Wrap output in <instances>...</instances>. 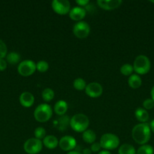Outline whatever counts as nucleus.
Returning <instances> with one entry per match:
<instances>
[{
    "label": "nucleus",
    "instance_id": "obj_32",
    "mask_svg": "<svg viewBox=\"0 0 154 154\" xmlns=\"http://www.w3.org/2000/svg\"><path fill=\"white\" fill-rule=\"evenodd\" d=\"M8 63L4 59H0V71L2 72V71H5L6 69H7Z\"/></svg>",
    "mask_w": 154,
    "mask_h": 154
},
{
    "label": "nucleus",
    "instance_id": "obj_21",
    "mask_svg": "<svg viewBox=\"0 0 154 154\" xmlns=\"http://www.w3.org/2000/svg\"><path fill=\"white\" fill-rule=\"evenodd\" d=\"M136 151L137 150L131 144H123L119 147L118 154H136Z\"/></svg>",
    "mask_w": 154,
    "mask_h": 154
},
{
    "label": "nucleus",
    "instance_id": "obj_22",
    "mask_svg": "<svg viewBox=\"0 0 154 154\" xmlns=\"http://www.w3.org/2000/svg\"><path fill=\"white\" fill-rule=\"evenodd\" d=\"M21 60V56L17 52H11L6 56V61L11 65H15Z\"/></svg>",
    "mask_w": 154,
    "mask_h": 154
},
{
    "label": "nucleus",
    "instance_id": "obj_17",
    "mask_svg": "<svg viewBox=\"0 0 154 154\" xmlns=\"http://www.w3.org/2000/svg\"><path fill=\"white\" fill-rule=\"evenodd\" d=\"M68 110V105L66 101L59 100L55 103L54 106V111L58 116H63Z\"/></svg>",
    "mask_w": 154,
    "mask_h": 154
},
{
    "label": "nucleus",
    "instance_id": "obj_35",
    "mask_svg": "<svg viewBox=\"0 0 154 154\" xmlns=\"http://www.w3.org/2000/svg\"><path fill=\"white\" fill-rule=\"evenodd\" d=\"M149 127H150L151 131L154 133V120H152V121L150 122V124H149Z\"/></svg>",
    "mask_w": 154,
    "mask_h": 154
},
{
    "label": "nucleus",
    "instance_id": "obj_1",
    "mask_svg": "<svg viewBox=\"0 0 154 154\" xmlns=\"http://www.w3.org/2000/svg\"><path fill=\"white\" fill-rule=\"evenodd\" d=\"M131 136L137 144L143 145L150 139L151 129L147 123H139L133 127Z\"/></svg>",
    "mask_w": 154,
    "mask_h": 154
},
{
    "label": "nucleus",
    "instance_id": "obj_10",
    "mask_svg": "<svg viewBox=\"0 0 154 154\" xmlns=\"http://www.w3.org/2000/svg\"><path fill=\"white\" fill-rule=\"evenodd\" d=\"M59 147L62 150L69 152L73 150L76 147V141L75 138L70 135L63 136L59 141Z\"/></svg>",
    "mask_w": 154,
    "mask_h": 154
},
{
    "label": "nucleus",
    "instance_id": "obj_11",
    "mask_svg": "<svg viewBox=\"0 0 154 154\" xmlns=\"http://www.w3.org/2000/svg\"><path fill=\"white\" fill-rule=\"evenodd\" d=\"M86 95L91 98H98L102 95L103 87L98 82H91L87 84L85 87Z\"/></svg>",
    "mask_w": 154,
    "mask_h": 154
},
{
    "label": "nucleus",
    "instance_id": "obj_28",
    "mask_svg": "<svg viewBox=\"0 0 154 154\" xmlns=\"http://www.w3.org/2000/svg\"><path fill=\"white\" fill-rule=\"evenodd\" d=\"M48 68H49V65L45 60H40L36 63V70L39 71L41 73L47 72Z\"/></svg>",
    "mask_w": 154,
    "mask_h": 154
},
{
    "label": "nucleus",
    "instance_id": "obj_34",
    "mask_svg": "<svg viewBox=\"0 0 154 154\" xmlns=\"http://www.w3.org/2000/svg\"><path fill=\"white\" fill-rule=\"evenodd\" d=\"M91 149L89 148H85L84 150H83L82 151V154H91Z\"/></svg>",
    "mask_w": 154,
    "mask_h": 154
},
{
    "label": "nucleus",
    "instance_id": "obj_5",
    "mask_svg": "<svg viewBox=\"0 0 154 154\" xmlns=\"http://www.w3.org/2000/svg\"><path fill=\"white\" fill-rule=\"evenodd\" d=\"M99 143L101 148L110 151L117 148L119 146L120 141L117 135L113 133H105L101 136Z\"/></svg>",
    "mask_w": 154,
    "mask_h": 154
},
{
    "label": "nucleus",
    "instance_id": "obj_30",
    "mask_svg": "<svg viewBox=\"0 0 154 154\" xmlns=\"http://www.w3.org/2000/svg\"><path fill=\"white\" fill-rule=\"evenodd\" d=\"M143 106L145 110H151L154 107V101L152 99H146L143 101Z\"/></svg>",
    "mask_w": 154,
    "mask_h": 154
},
{
    "label": "nucleus",
    "instance_id": "obj_4",
    "mask_svg": "<svg viewBox=\"0 0 154 154\" xmlns=\"http://www.w3.org/2000/svg\"><path fill=\"white\" fill-rule=\"evenodd\" d=\"M52 117V108L48 104L38 105L34 111V118L39 123H45Z\"/></svg>",
    "mask_w": 154,
    "mask_h": 154
},
{
    "label": "nucleus",
    "instance_id": "obj_25",
    "mask_svg": "<svg viewBox=\"0 0 154 154\" xmlns=\"http://www.w3.org/2000/svg\"><path fill=\"white\" fill-rule=\"evenodd\" d=\"M87 86L85 81L81 78H78L74 80L73 81V87L74 88L79 91H82L83 90H85V87Z\"/></svg>",
    "mask_w": 154,
    "mask_h": 154
},
{
    "label": "nucleus",
    "instance_id": "obj_14",
    "mask_svg": "<svg viewBox=\"0 0 154 154\" xmlns=\"http://www.w3.org/2000/svg\"><path fill=\"white\" fill-rule=\"evenodd\" d=\"M21 105L24 108H30L33 106L35 102V97L30 92H24L21 94L19 98Z\"/></svg>",
    "mask_w": 154,
    "mask_h": 154
},
{
    "label": "nucleus",
    "instance_id": "obj_16",
    "mask_svg": "<svg viewBox=\"0 0 154 154\" xmlns=\"http://www.w3.org/2000/svg\"><path fill=\"white\" fill-rule=\"evenodd\" d=\"M69 120L70 119L66 115L60 116L58 119L54 122V125L57 129L60 131H63L66 129L67 126L69 125Z\"/></svg>",
    "mask_w": 154,
    "mask_h": 154
},
{
    "label": "nucleus",
    "instance_id": "obj_20",
    "mask_svg": "<svg viewBox=\"0 0 154 154\" xmlns=\"http://www.w3.org/2000/svg\"><path fill=\"white\" fill-rule=\"evenodd\" d=\"M96 134L91 129H87L85 132H82V140L87 144H93L95 142V140H96Z\"/></svg>",
    "mask_w": 154,
    "mask_h": 154
},
{
    "label": "nucleus",
    "instance_id": "obj_39",
    "mask_svg": "<svg viewBox=\"0 0 154 154\" xmlns=\"http://www.w3.org/2000/svg\"><path fill=\"white\" fill-rule=\"evenodd\" d=\"M151 2H152V3H154V1H150Z\"/></svg>",
    "mask_w": 154,
    "mask_h": 154
},
{
    "label": "nucleus",
    "instance_id": "obj_26",
    "mask_svg": "<svg viewBox=\"0 0 154 154\" xmlns=\"http://www.w3.org/2000/svg\"><path fill=\"white\" fill-rule=\"evenodd\" d=\"M133 72H134L133 66H131V64H128V63L122 65L120 68V72L125 76H131Z\"/></svg>",
    "mask_w": 154,
    "mask_h": 154
},
{
    "label": "nucleus",
    "instance_id": "obj_7",
    "mask_svg": "<svg viewBox=\"0 0 154 154\" xmlns=\"http://www.w3.org/2000/svg\"><path fill=\"white\" fill-rule=\"evenodd\" d=\"M36 70V63L33 60H26L21 62L18 66V72L21 76L28 77L33 75Z\"/></svg>",
    "mask_w": 154,
    "mask_h": 154
},
{
    "label": "nucleus",
    "instance_id": "obj_2",
    "mask_svg": "<svg viewBox=\"0 0 154 154\" xmlns=\"http://www.w3.org/2000/svg\"><path fill=\"white\" fill-rule=\"evenodd\" d=\"M89 124L88 117L82 113L74 114L69 120V126L72 130L76 132H83L87 130Z\"/></svg>",
    "mask_w": 154,
    "mask_h": 154
},
{
    "label": "nucleus",
    "instance_id": "obj_13",
    "mask_svg": "<svg viewBox=\"0 0 154 154\" xmlns=\"http://www.w3.org/2000/svg\"><path fill=\"white\" fill-rule=\"evenodd\" d=\"M69 18L74 21H82L83 18L86 16V10L82 7H74L71 8L69 13Z\"/></svg>",
    "mask_w": 154,
    "mask_h": 154
},
{
    "label": "nucleus",
    "instance_id": "obj_31",
    "mask_svg": "<svg viewBox=\"0 0 154 154\" xmlns=\"http://www.w3.org/2000/svg\"><path fill=\"white\" fill-rule=\"evenodd\" d=\"M90 149H91V152H93V153H97V152H98V153H99V152L101 151V144H100V143L95 142V143H93L91 145Z\"/></svg>",
    "mask_w": 154,
    "mask_h": 154
},
{
    "label": "nucleus",
    "instance_id": "obj_27",
    "mask_svg": "<svg viewBox=\"0 0 154 154\" xmlns=\"http://www.w3.org/2000/svg\"><path fill=\"white\" fill-rule=\"evenodd\" d=\"M34 135L35 138H37L39 140H43L45 138V137L46 136V131L42 126H39V127L36 128L34 131Z\"/></svg>",
    "mask_w": 154,
    "mask_h": 154
},
{
    "label": "nucleus",
    "instance_id": "obj_37",
    "mask_svg": "<svg viewBox=\"0 0 154 154\" xmlns=\"http://www.w3.org/2000/svg\"><path fill=\"white\" fill-rule=\"evenodd\" d=\"M66 154H82V153L79 151H77V150H72V151L68 152Z\"/></svg>",
    "mask_w": 154,
    "mask_h": 154
},
{
    "label": "nucleus",
    "instance_id": "obj_19",
    "mask_svg": "<svg viewBox=\"0 0 154 154\" xmlns=\"http://www.w3.org/2000/svg\"><path fill=\"white\" fill-rule=\"evenodd\" d=\"M128 84L131 88L137 89L141 86L142 80L140 77L137 74H132L131 76H129L128 80Z\"/></svg>",
    "mask_w": 154,
    "mask_h": 154
},
{
    "label": "nucleus",
    "instance_id": "obj_18",
    "mask_svg": "<svg viewBox=\"0 0 154 154\" xmlns=\"http://www.w3.org/2000/svg\"><path fill=\"white\" fill-rule=\"evenodd\" d=\"M134 115H135L136 119H137L139 122H140V123H146L147 120H149V117L147 111L143 108H137V109L135 110Z\"/></svg>",
    "mask_w": 154,
    "mask_h": 154
},
{
    "label": "nucleus",
    "instance_id": "obj_29",
    "mask_svg": "<svg viewBox=\"0 0 154 154\" xmlns=\"http://www.w3.org/2000/svg\"><path fill=\"white\" fill-rule=\"evenodd\" d=\"M7 46L3 41L0 39V59H4L7 56Z\"/></svg>",
    "mask_w": 154,
    "mask_h": 154
},
{
    "label": "nucleus",
    "instance_id": "obj_15",
    "mask_svg": "<svg viewBox=\"0 0 154 154\" xmlns=\"http://www.w3.org/2000/svg\"><path fill=\"white\" fill-rule=\"evenodd\" d=\"M42 144L46 148L53 150L55 149L58 146L59 141L54 135H46L43 140H42Z\"/></svg>",
    "mask_w": 154,
    "mask_h": 154
},
{
    "label": "nucleus",
    "instance_id": "obj_8",
    "mask_svg": "<svg viewBox=\"0 0 154 154\" xmlns=\"http://www.w3.org/2000/svg\"><path fill=\"white\" fill-rule=\"evenodd\" d=\"M91 28L88 23L85 21H79L74 25L72 32L74 35L78 38H85L90 34Z\"/></svg>",
    "mask_w": 154,
    "mask_h": 154
},
{
    "label": "nucleus",
    "instance_id": "obj_9",
    "mask_svg": "<svg viewBox=\"0 0 154 154\" xmlns=\"http://www.w3.org/2000/svg\"><path fill=\"white\" fill-rule=\"evenodd\" d=\"M51 8L56 14L60 15L67 14L71 10L70 3L68 0H54L51 2Z\"/></svg>",
    "mask_w": 154,
    "mask_h": 154
},
{
    "label": "nucleus",
    "instance_id": "obj_38",
    "mask_svg": "<svg viewBox=\"0 0 154 154\" xmlns=\"http://www.w3.org/2000/svg\"><path fill=\"white\" fill-rule=\"evenodd\" d=\"M150 94H151V97H152V99L154 101V86L152 87V90H151Z\"/></svg>",
    "mask_w": 154,
    "mask_h": 154
},
{
    "label": "nucleus",
    "instance_id": "obj_12",
    "mask_svg": "<svg viewBox=\"0 0 154 154\" xmlns=\"http://www.w3.org/2000/svg\"><path fill=\"white\" fill-rule=\"evenodd\" d=\"M122 0H98L97 4L101 8L104 10L110 11L120 7L122 5Z\"/></svg>",
    "mask_w": 154,
    "mask_h": 154
},
{
    "label": "nucleus",
    "instance_id": "obj_24",
    "mask_svg": "<svg viewBox=\"0 0 154 154\" xmlns=\"http://www.w3.org/2000/svg\"><path fill=\"white\" fill-rule=\"evenodd\" d=\"M153 147L149 144L141 145L136 151V154H153Z\"/></svg>",
    "mask_w": 154,
    "mask_h": 154
},
{
    "label": "nucleus",
    "instance_id": "obj_36",
    "mask_svg": "<svg viewBox=\"0 0 154 154\" xmlns=\"http://www.w3.org/2000/svg\"><path fill=\"white\" fill-rule=\"evenodd\" d=\"M98 154H111L109 150H101V151L98 153Z\"/></svg>",
    "mask_w": 154,
    "mask_h": 154
},
{
    "label": "nucleus",
    "instance_id": "obj_6",
    "mask_svg": "<svg viewBox=\"0 0 154 154\" xmlns=\"http://www.w3.org/2000/svg\"><path fill=\"white\" fill-rule=\"evenodd\" d=\"M43 144L41 140L36 138H31L27 139L24 144V151L28 154H37L42 150Z\"/></svg>",
    "mask_w": 154,
    "mask_h": 154
},
{
    "label": "nucleus",
    "instance_id": "obj_23",
    "mask_svg": "<svg viewBox=\"0 0 154 154\" xmlns=\"http://www.w3.org/2000/svg\"><path fill=\"white\" fill-rule=\"evenodd\" d=\"M42 97L45 102H51L54 97V90L51 88L44 89L43 91L42 92Z\"/></svg>",
    "mask_w": 154,
    "mask_h": 154
},
{
    "label": "nucleus",
    "instance_id": "obj_33",
    "mask_svg": "<svg viewBox=\"0 0 154 154\" xmlns=\"http://www.w3.org/2000/svg\"><path fill=\"white\" fill-rule=\"evenodd\" d=\"M75 3L79 5V7L83 8V6H87V5L89 3V1L88 0H75Z\"/></svg>",
    "mask_w": 154,
    "mask_h": 154
},
{
    "label": "nucleus",
    "instance_id": "obj_3",
    "mask_svg": "<svg viewBox=\"0 0 154 154\" xmlns=\"http://www.w3.org/2000/svg\"><path fill=\"white\" fill-rule=\"evenodd\" d=\"M150 68V60L146 56L139 55L134 60L133 69L137 75H146L149 72Z\"/></svg>",
    "mask_w": 154,
    "mask_h": 154
}]
</instances>
